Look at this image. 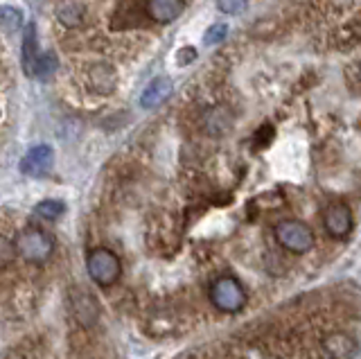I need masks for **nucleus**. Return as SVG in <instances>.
I'll return each instance as SVG.
<instances>
[{"mask_svg":"<svg viewBox=\"0 0 361 359\" xmlns=\"http://www.w3.org/2000/svg\"><path fill=\"white\" fill-rule=\"evenodd\" d=\"M16 251L30 264H45L54 253V238L37 226H25L16 235Z\"/></svg>","mask_w":361,"mask_h":359,"instance_id":"nucleus-1","label":"nucleus"},{"mask_svg":"<svg viewBox=\"0 0 361 359\" xmlns=\"http://www.w3.org/2000/svg\"><path fill=\"white\" fill-rule=\"evenodd\" d=\"M208 298L221 314H237L246 305V291L240 280L233 276L214 278L208 287Z\"/></svg>","mask_w":361,"mask_h":359,"instance_id":"nucleus-2","label":"nucleus"},{"mask_svg":"<svg viewBox=\"0 0 361 359\" xmlns=\"http://www.w3.org/2000/svg\"><path fill=\"white\" fill-rule=\"evenodd\" d=\"M86 272L95 285L111 287L116 285L122 276V262L120 257L106 246H95L86 255Z\"/></svg>","mask_w":361,"mask_h":359,"instance_id":"nucleus-3","label":"nucleus"},{"mask_svg":"<svg viewBox=\"0 0 361 359\" xmlns=\"http://www.w3.org/2000/svg\"><path fill=\"white\" fill-rule=\"evenodd\" d=\"M278 244L293 255H302L312 251L314 246V231L300 219H280L274 229Z\"/></svg>","mask_w":361,"mask_h":359,"instance_id":"nucleus-4","label":"nucleus"},{"mask_svg":"<svg viewBox=\"0 0 361 359\" xmlns=\"http://www.w3.org/2000/svg\"><path fill=\"white\" fill-rule=\"evenodd\" d=\"M323 229L334 240H345L353 233V210L343 201L327 204L323 210Z\"/></svg>","mask_w":361,"mask_h":359,"instance_id":"nucleus-5","label":"nucleus"},{"mask_svg":"<svg viewBox=\"0 0 361 359\" xmlns=\"http://www.w3.org/2000/svg\"><path fill=\"white\" fill-rule=\"evenodd\" d=\"M323 353L330 359H355L359 353V343L348 332H330L321 339Z\"/></svg>","mask_w":361,"mask_h":359,"instance_id":"nucleus-6","label":"nucleus"},{"mask_svg":"<svg viewBox=\"0 0 361 359\" xmlns=\"http://www.w3.org/2000/svg\"><path fill=\"white\" fill-rule=\"evenodd\" d=\"M54 163V152L50 145H37L32 147L20 161V172L27 176H43L52 170Z\"/></svg>","mask_w":361,"mask_h":359,"instance_id":"nucleus-7","label":"nucleus"},{"mask_svg":"<svg viewBox=\"0 0 361 359\" xmlns=\"http://www.w3.org/2000/svg\"><path fill=\"white\" fill-rule=\"evenodd\" d=\"M147 16L158 25H169L185 12V0H147Z\"/></svg>","mask_w":361,"mask_h":359,"instance_id":"nucleus-8","label":"nucleus"},{"mask_svg":"<svg viewBox=\"0 0 361 359\" xmlns=\"http://www.w3.org/2000/svg\"><path fill=\"white\" fill-rule=\"evenodd\" d=\"M174 84L169 77H156L149 84L145 86V91L140 95V107L142 109H158L165 99L172 95Z\"/></svg>","mask_w":361,"mask_h":359,"instance_id":"nucleus-9","label":"nucleus"},{"mask_svg":"<svg viewBox=\"0 0 361 359\" xmlns=\"http://www.w3.org/2000/svg\"><path fill=\"white\" fill-rule=\"evenodd\" d=\"M37 61H39V48H37V25L27 23L23 32V71L27 77L37 75Z\"/></svg>","mask_w":361,"mask_h":359,"instance_id":"nucleus-10","label":"nucleus"},{"mask_svg":"<svg viewBox=\"0 0 361 359\" xmlns=\"http://www.w3.org/2000/svg\"><path fill=\"white\" fill-rule=\"evenodd\" d=\"M88 77H90V86H93V91H97L102 95H109L113 88H116V71L106 63L93 66Z\"/></svg>","mask_w":361,"mask_h":359,"instance_id":"nucleus-11","label":"nucleus"},{"mask_svg":"<svg viewBox=\"0 0 361 359\" xmlns=\"http://www.w3.org/2000/svg\"><path fill=\"white\" fill-rule=\"evenodd\" d=\"M84 16H86V7L82 3H63L59 9H56V18H59L66 28L82 25Z\"/></svg>","mask_w":361,"mask_h":359,"instance_id":"nucleus-12","label":"nucleus"},{"mask_svg":"<svg viewBox=\"0 0 361 359\" xmlns=\"http://www.w3.org/2000/svg\"><path fill=\"white\" fill-rule=\"evenodd\" d=\"M37 215L43 217V219H48V221H54V219H59L63 212H66V204L59 199H45L41 201V204H37Z\"/></svg>","mask_w":361,"mask_h":359,"instance_id":"nucleus-13","label":"nucleus"},{"mask_svg":"<svg viewBox=\"0 0 361 359\" xmlns=\"http://www.w3.org/2000/svg\"><path fill=\"white\" fill-rule=\"evenodd\" d=\"M59 68V61H56V54L52 50L39 54V61H37V75L39 80H48V77L54 75V71Z\"/></svg>","mask_w":361,"mask_h":359,"instance_id":"nucleus-14","label":"nucleus"},{"mask_svg":"<svg viewBox=\"0 0 361 359\" xmlns=\"http://www.w3.org/2000/svg\"><path fill=\"white\" fill-rule=\"evenodd\" d=\"M0 25H3L7 32H16L23 25V12L11 5L0 7Z\"/></svg>","mask_w":361,"mask_h":359,"instance_id":"nucleus-15","label":"nucleus"},{"mask_svg":"<svg viewBox=\"0 0 361 359\" xmlns=\"http://www.w3.org/2000/svg\"><path fill=\"white\" fill-rule=\"evenodd\" d=\"M18 257V251H16V244L11 242L5 235H0V269L9 267Z\"/></svg>","mask_w":361,"mask_h":359,"instance_id":"nucleus-16","label":"nucleus"},{"mask_svg":"<svg viewBox=\"0 0 361 359\" xmlns=\"http://www.w3.org/2000/svg\"><path fill=\"white\" fill-rule=\"evenodd\" d=\"M226 35H228V25L226 23H214L206 30V35H203V43L206 46H217V43H221L226 39Z\"/></svg>","mask_w":361,"mask_h":359,"instance_id":"nucleus-17","label":"nucleus"},{"mask_svg":"<svg viewBox=\"0 0 361 359\" xmlns=\"http://www.w3.org/2000/svg\"><path fill=\"white\" fill-rule=\"evenodd\" d=\"M248 0H217V9L224 14H240Z\"/></svg>","mask_w":361,"mask_h":359,"instance_id":"nucleus-18","label":"nucleus"},{"mask_svg":"<svg viewBox=\"0 0 361 359\" xmlns=\"http://www.w3.org/2000/svg\"><path fill=\"white\" fill-rule=\"evenodd\" d=\"M192 57H197V52L192 50V48H188V50H180V52H178V66H185V63H190V61H192Z\"/></svg>","mask_w":361,"mask_h":359,"instance_id":"nucleus-19","label":"nucleus"},{"mask_svg":"<svg viewBox=\"0 0 361 359\" xmlns=\"http://www.w3.org/2000/svg\"><path fill=\"white\" fill-rule=\"evenodd\" d=\"M359 77H361V66H359Z\"/></svg>","mask_w":361,"mask_h":359,"instance_id":"nucleus-20","label":"nucleus"}]
</instances>
